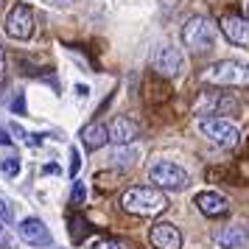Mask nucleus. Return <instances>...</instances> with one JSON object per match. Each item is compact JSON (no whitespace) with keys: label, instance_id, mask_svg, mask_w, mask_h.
<instances>
[{"label":"nucleus","instance_id":"1","mask_svg":"<svg viewBox=\"0 0 249 249\" xmlns=\"http://www.w3.org/2000/svg\"><path fill=\"white\" fill-rule=\"evenodd\" d=\"M121 207L132 215L151 218V215H160L168 207V199H165L162 191L151 188V185H137V188H129V191L121 196Z\"/></svg>","mask_w":249,"mask_h":249},{"label":"nucleus","instance_id":"2","mask_svg":"<svg viewBox=\"0 0 249 249\" xmlns=\"http://www.w3.org/2000/svg\"><path fill=\"white\" fill-rule=\"evenodd\" d=\"M199 81L210 87H244L249 84V65L238 59H221V62L207 65L199 73Z\"/></svg>","mask_w":249,"mask_h":249},{"label":"nucleus","instance_id":"3","mask_svg":"<svg viewBox=\"0 0 249 249\" xmlns=\"http://www.w3.org/2000/svg\"><path fill=\"white\" fill-rule=\"evenodd\" d=\"M215 34H218V25L210 17H191L188 23L182 25V45L191 48L193 53H207L215 45Z\"/></svg>","mask_w":249,"mask_h":249},{"label":"nucleus","instance_id":"4","mask_svg":"<svg viewBox=\"0 0 249 249\" xmlns=\"http://www.w3.org/2000/svg\"><path fill=\"white\" fill-rule=\"evenodd\" d=\"M148 179H151V188H157V191H185L191 177L182 165L171 162V160H160L148 168Z\"/></svg>","mask_w":249,"mask_h":249},{"label":"nucleus","instance_id":"5","mask_svg":"<svg viewBox=\"0 0 249 249\" xmlns=\"http://www.w3.org/2000/svg\"><path fill=\"white\" fill-rule=\"evenodd\" d=\"M199 132H202L210 143H215V146H221V148L235 146L238 137H241V132H238L230 121H224V118H202Z\"/></svg>","mask_w":249,"mask_h":249},{"label":"nucleus","instance_id":"6","mask_svg":"<svg viewBox=\"0 0 249 249\" xmlns=\"http://www.w3.org/2000/svg\"><path fill=\"white\" fill-rule=\"evenodd\" d=\"M238 109V101L230 92H202L193 101V112L196 115H232Z\"/></svg>","mask_w":249,"mask_h":249},{"label":"nucleus","instance_id":"7","mask_svg":"<svg viewBox=\"0 0 249 249\" xmlns=\"http://www.w3.org/2000/svg\"><path fill=\"white\" fill-rule=\"evenodd\" d=\"M151 68L157 70L160 76H165V79H177L182 70H185V56H182L179 48L160 45L157 51L151 53Z\"/></svg>","mask_w":249,"mask_h":249},{"label":"nucleus","instance_id":"8","mask_svg":"<svg viewBox=\"0 0 249 249\" xmlns=\"http://www.w3.org/2000/svg\"><path fill=\"white\" fill-rule=\"evenodd\" d=\"M3 28H6V34L12 36V39H31L34 36V12H31V6L17 3L9 12Z\"/></svg>","mask_w":249,"mask_h":249},{"label":"nucleus","instance_id":"9","mask_svg":"<svg viewBox=\"0 0 249 249\" xmlns=\"http://www.w3.org/2000/svg\"><path fill=\"white\" fill-rule=\"evenodd\" d=\"M148 244L154 249H182V232L171 221H157L148 227Z\"/></svg>","mask_w":249,"mask_h":249},{"label":"nucleus","instance_id":"10","mask_svg":"<svg viewBox=\"0 0 249 249\" xmlns=\"http://www.w3.org/2000/svg\"><path fill=\"white\" fill-rule=\"evenodd\" d=\"M17 235L23 238L28 247H51V230L45 227L42 218H36V215H28L23 218L20 224H17Z\"/></svg>","mask_w":249,"mask_h":249},{"label":"nucleus","instance_id":"11","mask_svg":"<svg viewBox=\"0 0 249 249\" xmlns=\"http://www.w3.org/2000/svg\"><path fill=\"white\" fill-rule=\"evenodd\" d=\"M218 28H221V34H224L232 45L247 48L249 51V20H244L241 14H224L221 23H218Z\"/></svg>","mask_w":249,"mask_h":249},{"label":"nucleus","instance_id":"12","mask_svg":"<svg viewBox=\"0 0 249 249\" xmlns=\"http://www.w3.org/2000/svg\"><path fill=\"white\" fill-rule=\"evenodd\" d=\"M137 135H140V129H137L135 121H129L124 115H118L112 124L107 126V140L115 143V146H129V143H135Z\"/></svg>","mask_w":249,"mask_h":249},{"label":"nucleus","instance_id":"13","mask_svg":"<svg viewBox=\"0 0 249 249\" xmlns=\"http://www.w3.org/2000/svg\"><path fill=\"white\" fill-rule=\"evenodd\" d=\"M196 207H199V213L210 215V218H218V215L230 213V199L218 191H202L196 196Z\"/></svg>","mask_w":249,"mask_h":249},{"label":"nucleus","instance_id":"14","mask_svg":"<svg viewBox=\"0 0 249 249\" xmlns=\"http://www.w3.org/2000/svg\"><path fill=\"white\" fill-rule=\"evenodd\" d=\"M215 241H218V247L221 249H238L244 247L249 241V230L241 224H232V227H224V230H218L215 232Z\"/></svg>","mask_w":249,"mask_h":249},{"label":"nucleus","instance_id":"15","mask_svg":"<svg viewBox=\"0 0 249 249\" xmlns=\"http://www.w3.org/2000/svg\"><path fill=\"white\" fill-rule=\"evenodd\" d=\"M81 143H84V148H90V151L107 146V143H109V140H107V124L90 121V124L81 129Z\"/></svg>","mask_w":249,"mask_h":249},{"label":"nucleus","instance_id":"16","mask_svg":"<svg viewBox=\"0 0 249 249\" xmlns=\"http://www.w3.org/2000/svg\"><path fill=\"white\" fill-rule=\"evenodd\" d=\"M112 160H115V165H121V168H132V165L137 162V151L135 148H129V146H124V148L115 151Z\"/></svg>","mask_w":249,"mask_h":249},{"label":"nucleus","instance_id":"17","mask_svg":"<svg viewBox=\"0 0 249 249\" xmlns=\"http://www.w3.org/2000/svg\"><path fill=\"white\" fill-rule=\"evenodd\" d=\"M0 221L6 224H14V204L6 193H0Z\"/></svg>","mask_w":249,"mask_h":249},{"label":"nucleus","instance_id":"18","mask_svg":"<svg viewBox=\"0 0 249 249\" xmlns=\"http://www.w3.org/2000/svg\"><path fill=\"white\" fill-rule=\"evenodd\" d=\"M0 171H3L6 177H17V174H20V157H14V154L3 157L0 160Z\"/></svg>","mask_w":249,"mask_h":249},{"label":"nucleus","instance_id":"19","mask_svg":"<svg viewBox=\"0 0 249 249\" xmlns=\"http://www.w3.org/2000/svg\"><path fill=\"white\" fill-rule=\"evenodd\" d=\"M84 196H87V191H84V182H73V193H70V202L79 207V204L84 202Z\"/></svg>","mask_w":249,"mask_h":249},{"label":"nucleus","instance_id":"20","mask_svg":"<svg viewBox=\"0 0 249 249\" xmlns=\"http://www.w3.org/2000/svg\"><path fill=\"white\" fill-rule=\"evenodd\" d=\"M81 168V154H79V148H70V177H76Z\"/></svg>","mask_w":249,"mask_h":249},{"label":"nucleus","instance_id":"21","mask_svg":"<svg viewBox=\"0 0 249 249\" xmlns=\"http://www.w3.org/2000/svg\"><path fill=\"white\" fill-rule=\"evenodd\" d=\"M12 109L17 115H25V92H17V98L12 101Z\"/></svg>","mask_w":249,"mask_h":249},{"label":"nucleus","instance_id":"22","mask_svg":"<svg viewBox=\"0 0 249 249\" xmlns=\"http://www.w3.org/2000/svg\"><path fill=\"white\" fill-rule=\"evenodd\" d=\"M14 247V241H12V235L6 232V227L0 224V249H12Z\"/></svg>","mask_w":249,"mask_h":249},{"label":"nucleus","instance_id":"23","mask_svg":"<svg viewBox=\"0 0 249 249\" xmlns=\"http://www.w3.org/2000/svg\"><path fill=\"white\" fill-rule=\"evenodd\" d=\"M6 81V51H3V45H0V84Z\"/></svg>","mask_w":249,"mask_h":249},{"label":"nucleus","instance_id":"24","mask_svg":"<svg viewBox=\"0 0 249 249\" xmlns=\"http://www.w3.org/2000/svg\"><path fill=\"white\" fill-rule=\"evenodd\" d=\"M92 249H124L118 241H101V244H95Z\"/></svg>","mask_w":249,"mask_h":249},{"label":"nucleus","instance_id":"25","mask_svg":"<svg viewBox=\"0 0 249 249\" xmlns=\"http://www.w3.org/2000/svg\"><path fill=\"white\" fill-rule=\"evenodd\" d=\"M0 146H3V148L12 146V137H9V132H6V129H0Z\"/></svg>","mask_w":249,"mask_h":249},{"label":"nucleus","instance_id":"26","mask_svg":"<svg viewBox=\"0 0 249 249\" xmlns=\"http://www.w3.org/2000/svg\"><path fill=\"white\" fill-rule=\"evenodd\" d=\"M6 132H12V135H17V137H25V129H23V126H17V124H9Z\"/></svg>","mask_w":249,"mask_h":249},{"label":"nucleus","instance_id":"27","mask_svg":"<svg viewBox=\"0 0 249 249\" xmlns=\"http://www.w3.org/2000/svg\"><path fill=\"white\" fill-rule=\"evenodd\" d=\"M48 3H53V6H68V3H76V0H48Z\"/></svg>","mask_w":249,"mask_h":249}]
</instances>
